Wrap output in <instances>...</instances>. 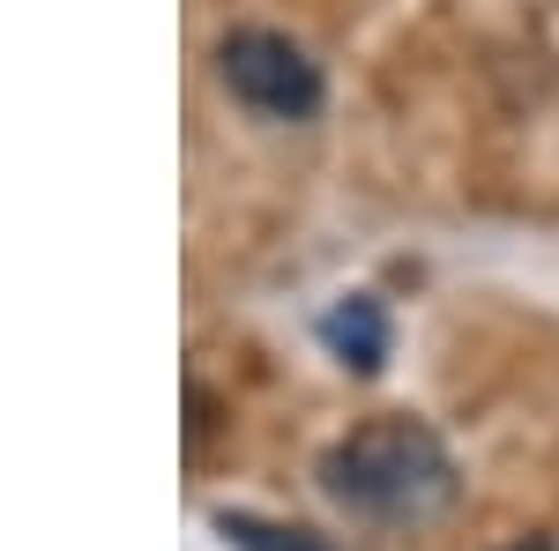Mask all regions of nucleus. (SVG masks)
Segmentation results:
<instances>
[{
	"label": "nucleus",
	"mask_w": 559,
	"mask_h": 551,
	"mask_svg": "<svg viewBox=\"0 0 559 551\" xmlns=\"http://www.w3.org/2000/svg\"><path fill=\"white\" fill-rule=\"evenodd\" d=\"M321 484L329 500L350 507L358 522L381 529H426L463 500L455 455L440 447V432L418 418H366L321 455Z\"/></svg>",
	"instance_id": "1"
},
{
	"label": "nucleus",
	"mask_w": 559,
	"mask_h": 551,
	"mask_svg": "<svg viewBox=\"0 0 559 551\" xmlns=\"http://www.w3.org/2000/svg\"><path fill=\"white\" fill-rule=\"evenodd\" d=\"M216 75L254 120H313L321 112V68L284 31H231L216 45Z\"/></svg>",
	"instance_id": "2"
},
{
	"label": "nucleus",
	"mask_w": 559,
	"mask_h": 551,
	"mask_svg": "<svg viewBox=\"0 0 559 551\" xmlns=\"http://www.w3.org/2000/svg\"><path fill=\"white\" fill-rule=\"evenodd\" d=\"M321 343H329V358L344 366V373H381V358H388V313H381V298H366V291H350L336 298L329 313H321Z\"/></svg>",
	"instance_id": "3"
},
{
	"label": "nucleus",
	"mask_w": 559,
	"mask_h": 551,
	"mask_svg": "<svg viewBox=\"0 0 559 551\" xmlns=\"http://www.w3.org/2000/svg\"><path fill=\"white\" fill-rule=\"evenodd\" d=\"M216 529L239 551H329L313 529H284V522H261V514H216Z\"/></svg>",
	"instance_id": "4"
},
{
	"label": "nucleus",
	"mask_w": 559,
	"mask_h": 551,
	"mask_svg": "<svg viewBox=\"0 0 559 551\" xmlns=\"http://www.w3.org/2000/svg\"><path fill=\"white\" fill-rule=\"evenodd\" d=\"M508 551H552V544H545V537H522V544H508Z\"/></svg>",
	"instance_id": "5"
}]
</instances>
